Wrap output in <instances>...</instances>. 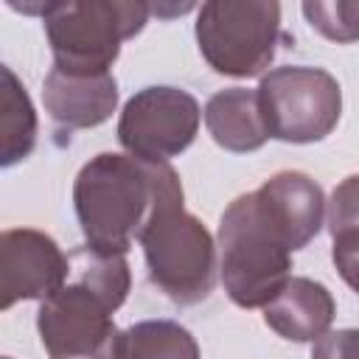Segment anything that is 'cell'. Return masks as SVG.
<instances>
[{
	"mask_svg": "<svg viewBox=\"0 0 359 359\" xmlns=\"http://www.w3.org/2000/svg\"><path fill=\"white\" fill-rule=\"evenodd\" d=\"M266 137L311 143L325 137L339 121V84L323 67H278L255 90Z\"/></svg>",
	"mask_w": 359,
	"mask_h": 359,
	"instance_id": "8992f818",
	"label": "cell"
},
{
	"mask_svg": "<svg viewBox=\"0 0 359 359\" xmlns=\"http://www.w3.org/2000/svg\"><path fill=\"white\" fill-rule=\"evenodd\" d=\"M280 34L278 3H205L196 20V39L213 70L224 76L261 73Z\"/></svg>",
	"mask_w": 359,
	"mask_h": 359,
	"instance_id": "52a82bcc",
	"label": "cell"
},
{
	"mask_svg": "<svg viewBox=\"0 0 359 359\" xmlns=\"http://www.w3.org/2000/svg\"><path fill=\"white\" fill-rule=\"evenodd\" d=\"M351 8H356V3H306L303 6V14L309 17L311 28L323 31L328 39H339V42H351L345 34H342V25L351 36H356V25L351 22H342V14H348Z\"/></svg>",
	"mask_w": 359,
	"mask_h": 359,
	"instance_id": "2e32d148",
	"label": "cell"
},
{
	"mask_svg": "<svg viewBox=\"0 0 359 359\" xmlns=\"http://www.w3.org/2000/svg\"><path fill=\"white\" fill-rule=\"evenodd\" d=\"M118 101L115 79L107 73L50 70L45 79V107L65 126H95L109 118Z\"/></svg>",
	"mask_w": 359,
	"mask_h": 359,
	"instance_id": "30bf717a",
	"label": "cell"
},
{
	"mask_svg": "<svg viewBox=\"0 0 359 359\" xmlns=\"http://www.w3.org/2000/svg\"><path fill=\"white\" fill-rule=\"evenodd\" d=\"M73 283H62L42 300L39 334L50 359H109L115 342L112 311L123 303L129 272L123 255L90 247L67 255Z\"/></svg>",
	"mask_w": 359,
	"mask_h": 359,
	"instance_id": "7a4b0ae2",
	"label": "cell"
},
{
	"mask_svg": "<svg viewBox=\"0 0 359 359\" xmlns=\"http://www.w3.org/2000/svg\"><path fill=\"white\" fill-rule=\"evenodd\" d=\"M353 188L356 177H348L345 185L334 194L331 202V233H334V258L345 275V280L353 286V255H356V205H353Z\"/></svg>",
	"mask_w": 359,
	"mask_h": 359,
	"instance_id": "9a60e30c",
	"label": "cell"
},
{
	"mask_svg": "<svg viewBox=\"0 0 359 359\" xmlns=\"http://www.w3.org/2000/svg\"><path fill=\"white\" fill-rule=\"evenodd\" d=\"M199 129V104L177 87H146L123 109L118 137L132 157L165 163L191 146Z\"/></svg>",
	"mask_w": 359,
	"mask_h": 359,
	"instance_id": "ba28073f",
	"label": "cell"
},
{
	"mask_svg": "<svg viewBox=\"0 0 359 359\" xmlns=\"http://www.w3.org/2000/svg\"><path fill=\"white\" fill-rule=\"evenodd\" d=\"M205 123L213 140L230 151H255L266 140L255 90L233 87L216 93L205 107Z\"/></svg>",
	"mask_w": 359,
	"mask_h": 359,
	"instance_id": "7c38bea8",
	"label": "cell"
},
{
	"mask_svg": "<svg viewBox=\"0 0 359 359\" xmlns=\"http://www.w3.org/2000/svg\"><path fill=\"white\" fill-rule=\"evenodd\" d=\"M264 320L286 339H320V334L334 320V300L323 283L309 278H289L264 306Z\"/></svg>",
	"mask_w": 359,
	"mask_h": 359,
	"instance_id": "8fae6325",
	"label": "cell"
},
{
	"mask_svg": "<svg viewBox=\"0 0 359 359\" xmlns=\"http://www.w3.org/2000/svg\"><path fill=\"white\" fill-rule=\"evenodd\" d=\"M160 165L126 154H98L79 171L73 196L90 250L107 255L129 250V238H137L157 202Z\"/></svg>",
	"mask_w": 359,
	"mask_h": 359,
	"instance_id": "3957f363",
	"label": "cell"
},
{
	"mask_svg": "<svg viewBox=\"0 0 359 359\" xmlns=\"http://www.w3.org/2000/svg\"><path fill=\"white\" fill-rule=\"evenodd\" d=\"M67 278V255L36 230L0 233V309L17 300L48 297Z\"/></svg>",
	"mask_w": 359,
	"mask_h": 359,
	"instance_id": "9c48e42d",
	"label": "cell"
},
{
	"mask_svg": "<svg viewBox=\"0 0 359 359\" xmlns=\"http://www.w3.org/2000/svg\"><path fill=\"white\" fill-rule=\"evenodd\" d=\"M0 359H8V356H0Z\"/></svg>",
	"mask_w": 359,
	"mask_h": 359,
	"instance_id": "e0dca14e",
	"label": "cell"
},
{
	"mask_svg": "<svg viewBox=\"0 0 359 359\" xmlns=\"http://www.w3.org/2000/svg\"><path fill=\"white\" fill-rule=\"evenodd\" d=\"M323 224V191L306 174L283 171L238 196L222 216V280L233 303L266 306L289 280L292 252Z\"/></svg>",
	"mask_w": 359,
	"mask_h": 359,
	"instance_id": "6da1fadb",
	"label": "cell"
},
{
	"mask_svg": "<svg viewBox=\"0 0 359 359\" xmlns=\"http://www.w3.org/2000/svg\"><path fill=\"white\" fill-rule=\"evenodd\" d=\"M151 280L177 303H199L213 289V241L182 210V188L168 163L160 165L157 202L137 233Z\"/></svg>",
	"mask_w": 359,
	"mask_h": 359,
	"instance_id": "277c9868",
	"label": "cell"
},
{
	"mask_svg": "<svg viewBox=\"0 0 359 359\" xmlns=\"http://www.w3.org/2000/svg\"><path fill=\"white\" fill-rule=\"evenodd\" d=\"M56 70L107 73L121 39L137 34L149 17L143 3H53L42 6Z\"/></svg>",
	"mask_w": 359,
	"mask_h": 359,
	"instance_id": "5b68a950",
	"label": "cell"
},
{
	"mask_svg": "<svg viewBox=\"0 0 359 359\" xmlns=\"http://www.w3.org/2000/svg\"><path fill=\"white\" fill-rule=\"evenodd\" d=\"M36 140V115L20 79L0 65V168L31 154Z\"/></svg>",
	"mask_w": 359,
	"mask_h": 359,
	"instance_id": "4fadbf2b",
	"label": "cell"
},
{
	"mask_svg": "<svg viewBox=\"0 0 359 359\" xmlns=\"http://www.w3.org/2000/svg\"><path fill=\"white\" fill-rule=\"evenodd\" d=\"M109 359H199L196 342L177 323H137L115 337Z\"/></svg>",
	"mask_w": 359,
	"mask_h": 359,
	"instance_id": "5bb4252c",
	"label": "cell"
}]
</instances>
